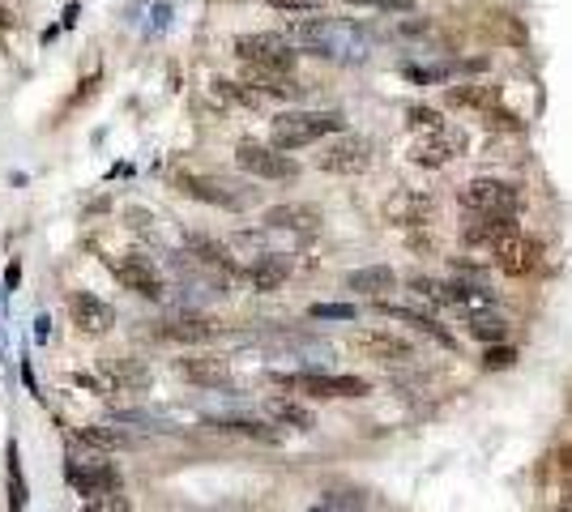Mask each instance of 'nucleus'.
Segmentation results:
<instances>
[{"label":"nucleus","mask_w":572,"mask_h":512,"mask_svg":"<svg viewBox=\"0 0 572 512\" xmlns=\"http://www.w3.org/2000/svg\"><path fill=\"white\" fill-rule=\"evenodd\" d=\"M342 116L338 111H282L269 128V146L291 154V150H304V146H316L321 137H333L342 133Z\"/></svg>","instance_id":"nucleus-1"},{"label":"nucleus","mask_w":572,"mask_h":512,"mask_svg":"<svg viewBox=\"0 0 572 512\" xmlns=\"http://www.w3.org/2000/svg\"><path fill=\"white\" fill-rule=\"evenodd\" d=\"M235 56H240L248 69H265V73H295V43L282 35H240L235 39Z\"/></svg>","instance_id":"nucleus-2"},{"label":"nucleus","mask_w":572,"mask_h":512,"mask_svg":"<svg viewBox=\"0 0 572 512\" xmlns=\"http://www.w3.org/2000/svg\"><path fill=\"white\" fill-rule=\"evenodd\" d=\"M462 210L483 214V218H517L521 197H517V188L504 180H474L462 188Z\"/></svg>","instance_id":"nucleus-3"},{"label":"nucleus","mask_w":572,"mask_h":512,"mask_svg":"<svg viewBox=\"0 0 572 512\" xmlns=\"http://www.w3.org/2000/svg\"><path fill=\"white\" fill-rule=\"evenodd\" d=\"M316 167L329 175H363L372 167V141L359 133H338L329 146L316 154Z\"/></svg>","instance_id":"nucleus-4"},{"label":"nucleus","mask_w":572,"mask_h":512,"mask_svg":"<svg viewBox=\"0 0 572 512\" xmlns=\"http://www.w3.org/2000/svg\"><path fill=\"white\" fill-rule=\"evenodd\" d=\"M235 163L248 175H257V180H295L299 175L295 158H286L274 146H261V141H240V146H235Z\"/></svg>","instance_id":"nucleus-5"},{"label":"nucleus","mask_w":572,"mask_h":512,"mask_svg":"<svg viewBox=\"0 0 572 512\" xmlns=\"http://www.w3.org/2000/svg\"><path fill=\"white\" fill-rule=\"evenodd\" d=\"M282 384L312 397H363L372 389L363 376H325V372H299V376H286Z\"/></svg>","instance_id":"nucleus-6"},{"label":"nucleus","mask_w":572,"mask_h":512,"mask_svg":"<svg viewBox=\"0 0 572 512\" xmlns=\"http://www.w3.org/2000/svg\"><path fill=\"white\" fill-rule=\"evenodd\" d=\"M355 346L368 359H376V363H410V359H415V346H410L402 333H393V329H359Z\"/></svg>","instance_id":"nucleus-7"},{"label":"nucleus","mask_w":572,"mask_h":512,"mask_svg":"<svg viewBox=\"0 0 572 512\" xmlns=\"http://www.w3.org/2000/svg\"><path fill=\"white\" fill-rule=\"evenodd\" d=\"M538 261H543V248H538L534 239L517 235V231L496 244V265H500V274H508V278H526V274H534Z\"/></svg>","instance_id":"nucleus-8"},{"label":"nucleus","mask_w":572,"mask_h":512,"mask_svg":"<svg viewBox=\"0 0 572 512\" xmlns=\"http://www.w3.org/2000/svg\"><path fill=\"white\" fill-rule=\"evenodd\" d=\"M462 146H466L462 133L436 128V133H427V137H419L415 146H410V163H415V167H444V163H453Z\"/></svg>","instance_id":"nucleus-9"},{"label":"nucleus","mask_w":572,"mask_h":512,"mask_svg":"<svg viewBox=\"0 0 572 512\" xmlns=\"http://www.w3.org/2000/svg\"><path fill=\"white\" fill-rule=\"evenodd\" d=\"M69 483L90 495V500H103V495H116L120 491V474L116 466H107V461H86V466H69Z\"/></svg>","instance_id":"nucleus-10"},{"label":"nucleus","mask_w":572,"mask_h":512,"mask_svg":"<svg viewBox=\"0 0 572 512\" xmlns=\"http://www.w3.org/2000/svg\"><path fill=\"white\" fill-rule=\"evenodd\" d=\"M107 269H111V278H116L124 291H133L141 299H158V295H163V278H158L146 261H137V256H129V261H107Z\"/></svg>","instance_id":"nucleus-11"},{"label":"nucleus","mask_w":572,"mask_h":512,"mask_svg":"<svg viewBox=\"0 0 572 512\" xmlns=\"http://www.w3.org/2000/svg\"><path fill=\"white\" fill-rule=\"evenodd\" d=\"M69 316H73V325L82 329L86 338H103V333L111 329V308L99 295H90V291L69 295Z\"/></svg>","instance_id":"nucleus-12"},{"label":"nucleus","mask_w":572,"mask_h":512,"mask_svg":"<svg viewBox=\"0 0 572 512\" xmlns=\"http://www.w3.org/2000/svg\"><path fill=\"white\" fill-rule=\"evenodd\" d=\"M432 214H436V201L427 197V192H397L385 205V218L393 227H423Z\"/></svg>","instance_id":"nucleus-13"},{"label":"nucleus","mask_w":572,"mask_h":512,"mask_svg":"<svg viewBox=\"0 0 572 512\" xmlns=\"http://www.w3.org/2000/svg\"><path fill=\"white\" fill-rule=\"evenodd\" d=\"M517 231V218H483V214H466L462 222V239L470 248H491L496 252L500 239H508Z\"/></svg>","instance_id":"nucleus-14"},{"label":"nucleus","mask_w":572,"mask_h":512,"mask_svg":"<svg viewBox=\"0 0 572 512\" xmlns=\"http://www.w3.org/2000/svg\"><path fill=\"white\" fill-rule=\"evenodd\" d=\"M265 227L269 231L316 235V227H321V214H316L312 205H274V210H265Z\"/></svg>","instance_id":"nucleus-15"},{"label":"nucleus","mask_w":572,"mask_h":512,"mask_svg":"<svg viewBox=\"0 0 572 512\" xmlns=\"http://www.w3.org/2000/svg\"><path fill=\"white\" fill-rule=\"evenodd\" d=\"M158 338L184 342V346H201V342L214 338V320H205V316H171V320L158 325Z\"/></svg>","instance_id":"nucleus-16"},{"label":"nucleus","mask_w":572,"mask_h":512,"mask_svg":"<svg viewBox=\"0 0 572 512\" xmlns=\"http://www.w3.org/2000/svg\"><path fill=\"white\" fill-rule=\"evenodd\" d=\"M376 308H380V316H389V320H402V325H410V329L427 333V338H436L440 346H453L449 329H440V320H436V316H427V312H415V308H402V303H385V299H380Z\"/></svg>","instance_id":"nucleus-17"},{"label":"nucleus","mask_w":572,"mask_h":512,"mask_svg":"<svg viewBox=\"0 0 572 512\" xmlns=\"http://www.w3.org/2000/svg\"><path fill=\"white\" fill-rule=\"evenodd\" d=\"M346 286H351L355 295H368V299H380L385 291H393L397 286V274L389 265H363V269H355L351 278H346Z\"/></svg>","instance_id":"nucleus-18"},{"label":"nucleus","mask_w":572,"mask_h":512,"mask_svg":"<svg viewBox=\"0 0 572 512\" xmlns=\"http://www.w3.org/2000/svg\"><path fill=\"white\" fill-rule=\"evenodd\" d=\"M252 286H257L261 295H269V291H278V286L291 278V256H282V252H269V256H261L257 265H252Z\"/></svg>","instance_id":"nucleus-19"},{"label":"nucleus","mask_w":572,"mask_h":512,"mask_svg":"<svg viewBox=\"0 0 572 512\" xmlns=\"http://www.w3.org/2000/svg\"><path fill=\"white\" fill-rule=\"evenodd\" d=\"M265 410H269V419L282 423V427H295V431H312L316 427L312 410L304 402H295V397H269Z\"/></svg>","instance_id":"nucleus-20"},{"label":"nucleus","mask_w":572,"mask_h":512,"mask_svg":"<svg viewBox=\"0 0 572 512\" xmlns=\"http://www.w3.org/2000/svg\"><path fill=\"white\" fill-rule=\"evenodd\" d=\"M449 103L453 107H474V111H496L500 107V90L483 86V82H466V86H449Z\"/></svg>","instance_id":"nucleus-21"},{"label":"nucleus","mask_w":572,"mask_h":512,"mask_svg":"<svg viewBox=\"0 0 572 512\" xmlns=\"http://www.w3.org/2000/svg\"><path fill=\"white\" fill-rule=\"evenodd\" d=\"M466 333H470V338H479V342H487V346H496V342H504L508 320L500 312H491V308H474V312H466Z\"/></svg>","instance_id":"nucleus-22"},{"label":"nucleus","mask_w":572,"mask_h":512,"mask_svg":"<svg viewBox=\"0 0 572 512\" xmlns=\"http://www.w3.org/2000/svg\"><path fill=\"white\" fill-rule=\"evenodd\" d=\"M176 372L193 384H222L227 380V359H214V355H193V359H180Z\"/></svg>","instance_id":"nucleus-23"},{"label":"nucleus","mask_w":572,"mask_h":512,"mask_svg":"<svg viewBox=\"0 0 572 512\" xmlns=\"http://www.w3.org/2000/svg\"><path fill=\"white\" fill-rule=\"evenodd\" d=\"M180 192H188V197H197V201H205V205H227V210H235V205H240V197H235V192H227V184L201 180V175H180Z\"/></svg>","instance_id":"nucleus-24"},{"label":"nucleus","mask_w":572,"mask_h":512,"mask_svg":"<svg viewBox=\"0 0 572 512\" xmlns=\"http://www.w3.org/2000/svg\"><path fill=\"white\" fill-rule=\"evenodd\" d=\"M9 512H26V478H22L18 444H9Z\"/></svg>","instance_id":"nucleus-25"},{"label":"nucleus","mask_w":572,"mask_h":512,"mask_svg":"<svg viewBox=\"0 0 572 512\" xmlns=\"http://www.w3.org/2000/svg\"><path fill=\"white\" fill-rule=\"evenodd\" d=\"M214 94H218V99H227V103H240V107H261V94L252 90L248 82H227V77H218Z\"/></svg>","instance_id":"nucleus-26"},{"label":"nucleus","mask_w":572,"mask_h":512,"mask_svg":"<svg viewBox=\"0 0 572 512\" xmlns=\"http://www.w3.org/2000/svg\"><path fill=\"white\" fill-rule=\"evenodd\" d=\"M77 440L90 444V448H99V453L124 444V436H120V431H111V427H82V431H77Z\"/></svg>","instance_id":"nucleus-27"},{"label":"nucleus","mask_w":572,"mask_h":512,"mask_svg":"<svg viewBox=\"0 0 572 512\" xmlns=\"http://www.w3.org/2000/svg\"><path fill=\"white\" fill-rule=\"evenodd\" d=\"M103 376L116 384V389H137V384H141V367H133V363H107Z\"/></svg>","instance_id":"nucleus-28"},{"label":"nucleus","mask_w":572,"mask_h":512,"mask_svg":"<svg viewBox=\"0 0 572 512\" xmlns=\"http://www.w3.org/2000/svg\"><path fill=\"white\" fill-rule=\"evenodd\" d=\"M410 291L423 295V299H432V303H449V282H436V278L415 274V278H410Z\"/></svg>","instance_id":"nucleus-29"},{"label":"nucleus","mask_w":572,"mask_h":512,"mask_svg":"<svg viewBox=\"0 0 572 512\" xmlns=\"http://www.w3.org/2000/svg\"><path fill=\"white\" fill-rule=\"evenodd\" d=\"M308 316L312 320H355V308L351 303H312Z\"/></svg>","instance_id":"nucleus-30"},{"label":"nucleus","mask_w":572,"mask_h":512,"mask_svg":"<svg viewBox=\"0 0 572 512\" xmlns=\"http://www.w3.org/2000/svg\"><path fill=\"white\" fill-rule=\"evenodd\" d=\"M193 248L201 252V261H210V265H222V269H235V265H231V256H227V248H222V244H214V239H193Z\"/></svg>","instance_id":"nucleus-31"},{"label":"nucleus","mask_w":572,"mask_h":512,"mask_svg":"<svg viewBox=\"0 0 572 512\" xmlns=\"http://www.w3.org/2000/svg\"><path fill=\"white\" fill-rule=\"evenodd\" d=\"M406 116H410V124H415V128H423V133H436V128H444L436 107H410Z\"/></svg>","instance_id":"nucleus-32"},{"label":"nucleus","mask_w":572,"mask_h":512,"mask_svg":"<svg viewBox=\"0 0 572 512\" xmlns=\"http://www.w3.org/2000/svg\"><path fill=\"white\" fill-rule=\"evenodd\" d=\"M513 363H517V350L513 346H491L487 359H483L487 372H500V367H513Z\"/></svg>","instance_id":"nucleus-33"},{"label":"nucleus","mask_w":572,"mask_h":512,"mask_svg":"<svg viewBox=\"0 0 572 512\" xmlns=\"http://www.w3.org/2000/svg\"><path fill=\"white\" fill-rule=\"evenodd\" d=\"M282 13H316V0H269Z\"/></svg>","instance_id":"nucleus-34"},{"label":"nucleus","mask_w":572,"mask_h":512,"mask_svg":"<svg viewBox=\"0 0 572 512\" xmlns=\"http://www.w3.org/2000/svg\"><path fill=\"white\" fill-rule=\"evenodd\" d=\"M560 466H564V487L572 495V448H564V453H560Z\"/></svg>","instance_id":"nucleus-35"},{"label":"nucleus","mask_w":572,"mask_h":512,"mask_svg":"<svg viewBox=\"0 0 572 512\" xmlns=\"http://www.w3.org/2000/svg\"><path fill=\"white\" fill-rule=\"evenodd\" d=\"M47 333H52V320L39 316V320H35V338H39V342H47Z\"/></svg>","instance_id":"nucleus-36"},{"label":"nucleus","mask_w":572,"mask_h":512,"mask_svg":"<svg viewBox=\"0 0 572 512\" xmlns=\"http://www.w3.org/2000/svg\"><path fill=\"white\" fill-rule=\"evenodd\" d=\"M18 278H22V269H18V261H13V265L5 269V282H9V291H13V286H18Z\"/></svg>","instance_id":"nucleus-37"},{"label":"nucleus","mask_w":572,"mask_h":512,"mask_svg":"<svg viewBox=\"0 0 572 512\" xmlns=\"http://www.w3.org/2000/svg\"><path fill=\"white\" fill-rule=\"evenodd\" d=\"M13 26V18H9V9H0V35H5V30Z\"/></svg>","instance_id":"nucleus-38"},{"label":"nucleus","mask_w":572,"mask_h":512,"mask_svg":"<svg viewBox=\"0 0 572 512\" xmlns=\"http://www.w3.org/2000/svg\"><path fill=\"white\" fill-rule=\"evenodd\" d=\"M346 5H376V0H346Z\"/></svg>","instance_id":"nucleus-39"},{"label":"nucleus","mask_w":572,"mask_h":512,"mask_svg":"<svg viewBox=\"0 0 572 512\" xmlns=\"http://www.w3.org/2000/svg\"><path fill=\"white\" fill-rule=\"evenodd\" d=\"M560 512H572V508H560Z\"/></svg>","instance_id":"nucleus-40"}]
</instances>
